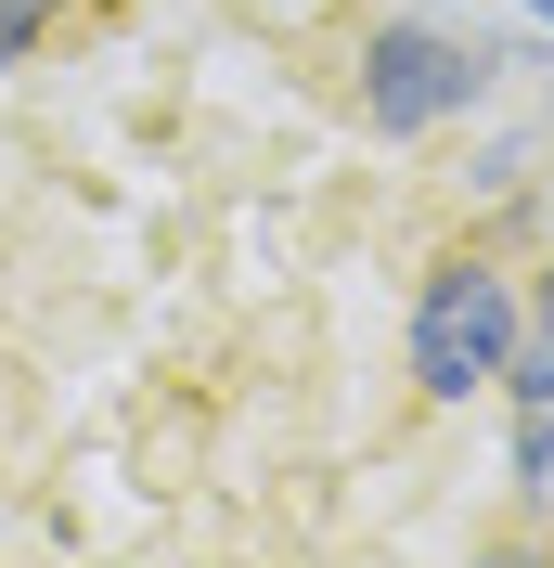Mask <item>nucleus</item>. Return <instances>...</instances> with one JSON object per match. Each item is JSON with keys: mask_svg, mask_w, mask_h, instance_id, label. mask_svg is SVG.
Segmentation results:
<instances>
[{"mask_svg": "<svg viewBox=\"0 0 554 568\" xmlns=\"http://www.w3.org/2000/svg\"><path fill=\"white\" fill-rule=\"evenodd\" d=\"M542 323H554V272H542Z\"/></svg>", "mask_w": 554, "mask_h": 568, "instance_id": "6", "label": "nucleus"}, {"mask_svg": "<svg viewBox=\"0 0 554 568\" xmlns=\"http://www.w3.org/2000/svg\"><path fill=\"white\" fill-rule=\"evenodd\" d=\"M529 13H542V27H554V0H529Z\"/></svg>", "mask_w": 554, "mask_h": 568, "instance_id": "7", "label": "nucleus"}, {"mask_svg": "<svg viewBox=\"0 0 554 568\" xmlns=\"http://www.w3.org/2000/svg\"><path fill=\"white\" fill-rule=\"evenodd\" d=\"M39 39H52V0H0V65H27Z\"/></svg>", "mask_w": 554, "mask_h": 568, "instance_id": "5", "label": "nucleus"}, {"mask_svg": "<svg viewBox=\"0 0 554 568\" xmlns=\"http://www.w3.org/2000/svg\"><path fill=\"white\" fill-rule=\"evenodd\" d=\"M503 465H516V491H529V504L554 491V400H516V453H503Z\"/></svg>", "mask_w": 554, "mask_h": 568, "instance_id": "3", "label": "nucleus"}, {"mask_svg": "<svg viewBox=\"0 0 554 568\" xmlns=\"http://www.w3.org/2000/svg\"><path fill=\"white\" fill-rule=\"evenodd\" d=\"M529 336V311H516V272L503 258H439L425 272V297H413V388L425 400H478L490 375H503V349Z\"/></svg>", "mask_w": 554, "mask_h": 568, "instance_id": "1", "label": "nucleus"}, {"mask_svg": "<svg viewBox=\"0 0 554 568\" xmlns=\"http://www.w3.org/2000/svg\"><path fill=\"white\" fill-rule=\"evenodd\" d=\"M478 104H490V39H451V27H375L361 39V116L387 142H425Z\"/></svg>", "mask_w": 554, "mask_h": 568, "instance_id": "2", "label": "nucleus"}, {"mask_svg": "<svg viewBox=\"0 0 554 568\" xmlns=\"http://www.w3.org/2000/svg\"><path fill=\"white\" fill-rule=\"evenodd\" d=\"M503 400H554V323H529L516 349H503V375H490Z\"/></svg>", "mask_w": 554, "mask_h": 568, "instance_id": "4", "label": "nucleus"}]
</instances>
